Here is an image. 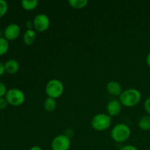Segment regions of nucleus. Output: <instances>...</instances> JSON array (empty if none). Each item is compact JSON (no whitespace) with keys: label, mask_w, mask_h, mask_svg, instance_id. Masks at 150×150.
<instances>
[{"label":"nucleus","mask_w":150,"mask_h":150,"mask_svg":"<svg viewBox=\"0 0 150 150\" xmlns=\"http://www.w3.org/2000/svg\"><path fill=\"white\" fill-rule=\"evenodd\" d=\"M71 145L70 138L65 135H59L51 142L52 150H69Z\"/></svg>","instance_id":"6"},{"label":"nucleus","mask_w":150,"mask_h":150,"mask_svg":"<svg viewBox=\"0 0 150 150\" xmlns=\"http://www.w3.org/2000/svg\"><path fill=\"white\" fill-rule=\"evenodd\" d=\"M69 5L74 9L84 8L88 4L87 0H70L68 1Z\"/></svg>","instance_id":"16"},{"label":"nucleus","mask_w":150,"mask_h":150,"mask_svg":"<svg viewBox=\"0 0 150 150\" xmlns=\"http://www.w3.org/2000/svg\"><path fill=\"white\" fill-rule=\"evenodd\" d=\"M131 131L128 125L125 124H118L113 127L111 136L113 140L117 143H123L130 138Z\"/></svg>","instance_id":"2"},{"label":"nucleus","mask_w":150,"mask_h":150,"mask_svg":"<svg viewBox=\"0 0 150 150\" xmlns=\"http://www.w3.org/2000/svg\"><path fill=\"white\" fill-rule=\"evenodd\" d=\"M144 109L147 112V114H149V115L150 116V97L145 100Z\"/></svg>","instance_id":"21"},{"label":"nucleus","mask_w":150,"mask_h":150,"mask_svg":"<svg viewBox=\"0 0 150 150\" xmlns=\"http://www.w3.org/2000/svg\"><path fill=\"white\" fill-rule=\"evenodd\" d=\"M146 64H147V65L150 67V52L149 53V54L147 55V57H146Z\"/></svg>","instance_id":"25"},{"label":"nucleus","mask_w":150,"mask_h":150,"mask_svg":"<svg viewBox=\"0 0 150 150\" xmlns=\"http://www.w3.org/2000/svg\"><path fill=\"white\" fill-rule=\"evenodd\" d=\"M7 92V91L6 86L2 83V82L0 81V98H3V96L6 95Z\"/></svg>","instance_id":"19"},{"label":"nucleus","mask_w":150,"mask_h":150,"mask_svg":"<svg viewBox=\"0 0 150 150\" xmlns=\"http://www.w3.org/2000/svg\"><path fill=\"white\" fill-rule=\"evenodd\" d=\"M122 103L120 100L113 99L110 100L107 104L106 109L110 117L117 116L122 110Z\"/></svg>","instance_id":"9"},{"label":"nucleus","mask_w":150,"mask_h":150,"mask_svg":"<svg viewBox=\"0 0 150 150\" xmlns=\"http://www.w3.org/2000/svg\"><path fill=\"white\" fill-rule=\"evenodd\" d=\"M142 100V94L138 89H128L123 91L120 96V101L125 107L136 106Z\"/></svg>","instance_id":"1"},{"label":"nucleus","mask_w":150,"mask_h":150,"mask_svg":"<svg viewBox=\"0 0 150 150\" xmlns=\"http://www.w3.org/2000/svg\"><path fill=\"white\" fill-rule=\"evenodd\" d=\"M106 90L112 96H120L122 92V86L120 83L115 81H111L107 83Z\"/></svg>","instance_id":"10"},{"label":"nucleus","mask_w":150,"mask_h":150,"mask_svg":"<svg viewBox=\"0 0 150 150\" xmlns=\"http://www.w3.org/2000/svg\"><path fill=\"white\" fill-rule=\"evenodd\" d=\"M4 72H5V70H4V64H2L1 62H0V76H2L4 73Z\"/></svg>","instance_id":"23"},{"label":"nucleus","mask_w":150,"mask_h":150,"mask_svg":"<svg viewBox=\"0 0 150 150\" xmlns=\"http://www.w3.org/2000/svg\"><path fill=\"white\" fill-rule=\"evenodd\" d=\"M139 126L142 130H150V116H144L139 122Z\"/></svg>","instance_id":"15"},{"label":"nucleus","mask_w":150,"mask_h":150,"mask_svg":"<svg viewBox=\"0 0 150 150\" xmlns=\"http://www.w3.org/2000/svg\"><path fill=\"white\" fill-rule=\"evenodd\" d=\"M7 103L13 106H20L24 103L25 95L21 89L12 88L9 89L5 95Z\"/></svg>","instance_id":"5"},{"label":"nucleus","mask_w":150,"mask_h":150,"mask_svg":"<svg viewBox=\"0 0 150 150\" xmlns=\"http://www.w3.org/2000/svg\"><path fill=\"white\" fill-rule=\"evenodd\" d=\"M111 117L108 114H98L93 117L91 121V126L97 131H104L110 127Z\"/></svg>","instance_id":"4"},{"label":"nucleus","mask_w":150,"mask_h":150,"mask_svg":"<svg viewBox=\"0 0 150 150\" xmlns=\"http://www.w3.org/2000/svg\"><path fill=\"white\" fill-rule=\"evenodd\" d=\"M38 4H39V1L38 0H31V1L23 0V1H21V7L27 11L35 10L38 7Z\"/></svg>","instance_id":"14"},{"label":"nucleus","mask_w":150,"mask_h":150,"mask_svg":"<svg viewBox=\"0 0 150 150\" xmlns=\"http://www.w3.org/2000/svg\"><path fill=\"white\" fill-rule=\"evenodd\" d=\"M26 26H27L28 29H32V28H34V25H33V21H28L26 22Z\"/></svg>","instance_id":"24"},{"label":"nucleus","mask_w":150,"mask_h":150,"mask_svg":"<svg viewBox=\"0 0 150 150\" xmlns=\"http://www.w3.org/2000/svg\"><path fill=\"white\" fill-rule=\"evenodd\" d=\"M37 38L36 32L33 29H27L23 34V40L26 45H31L35 42Z\"/></svg>","instance_id":"12"},{"label":"nucleus","mask_w":150,"mask_h":150,"mask_svg":"<svg viewBox=\"0 0 150 150\" xmlns=\"http://www.w3.org/2000/svg\"><path fill=\"white\" fill-rule=\"evenodd\" d=\"M21 34V28L16 23H10L5 28L4 32V38L7 40H14L19 37Z\"/></svg>","instance_id":"8"},{"label":"nucleus","mask_w":150,"mask_h":150,"mask_svg":"<svg viewBox=\"0 0 150 150\" xmlns=\"http://www.w3.org/2000/svg\"><path fill=\"white\" fill-rule=\"evenodd\" d=\"M57 100H56V99H54V98H48L44 101V109L47 112H53V111H55V109L57 108Z\"/></svg>","instance_id":"13"},{"label":"nucleus","mask_w":150,"mask_h":150,"mask_svg":"<svg viewBox=\"0 0 150 150\" xmlns=\"http://www.w3.org/2000/svg\"><path fill=\"white\" fill-rule=\"evenodd\" d=\"M7 104H8V103H7L6 98H0V110H2L4 108H5L7 107Z\"/></svg>","instance_id":"20"},{"label":"nucleus","mask_w":150,"mask_h":150,"mask_svg":"<svg viewBox=\"0 0 150 150\" xmlns=\"http://www.w3.org/2000/svg\"><path fill=\"white\" fill-rule=\"evenodd\" d=\"M9 49V42L4 38L0 37V56H2L7 52Z\"/></svg>","instance_id":"17"},{"label":"nucleus","mask_w":150,"mask_h":150,"mask_svg":"<svg viewBox=\"0 0 150 150\" xmlns=\"http://www.w3.org/2000/svg\"><path fill=\"white\" fill-rule=\"evenodd\" d=\"M8 10V4L4 0H0V18L3 17Z\"/></svg>","instance_id":"18"},{"label":"nucleus","mask_w":150,"mask_h":150,"mask_svg":"<svg viewBox=\"0 0 150 150\" xmlns=\"http://www.w3.org/2000/svg\"><path fill=\"white\" fill-rule=\"evenodd\" d=\"M120 150H139L137 147L133 146V145H126L122 146Z\"/></svg>","instance_id":"22"},{"label":"nucleus","mask_w":150,"mask_h":150,"mask_svg":"<svg viewBox=\"0 0 150 150\" xmlns=\"http://www.w3.org/2000/svg\"><path fill=\"white\" fill-rule=\"evenodd\" d=\"M50 18L45 14H38L33 20L34 28L39 32H44L50 26Z\"/></svg>","instance_id":"7"},{"label":"nucleus","mask_w":150,"mask_h":150,"mask_svg":"<svg viewBox=\"0 0 150 150\" xmlns=\"http://www.w3.org/2000/svg\"><path fill=\"white\" fill-rule=\"evenodd\" d=\"M4 70L9 74H14L19 70V63L15 59H10L4 64Z\"/></svg>","instance_id":"11"},{"label":"nucleus","mask_w":150,"mask_h":150,"mask_svg":"<svg viewBox=\"0 0 150 150\" xmlns=\"http://www.w3.org/2000/svg\"><path fill=\"white\" fill-rule=\"evenodd\" d=\"M64 92V85L58 79H51L45 86V93L48 98L57 99L61 97Z\"/></svg>","instance_id":"3"},{"label":"nucleus","mask_w":150,"mask_h":150,"mask_svg":"<svg viewBox=\"0 0 150 150\" xmlns=\"http://www.w3.org/2000/svg\"><path fill=\"white\" fill-rule=\"evenodd\" d=\"M29 150H42V148H40L38 146H32Z\"/></svg>","instance_id":"26"}]
</instances>
